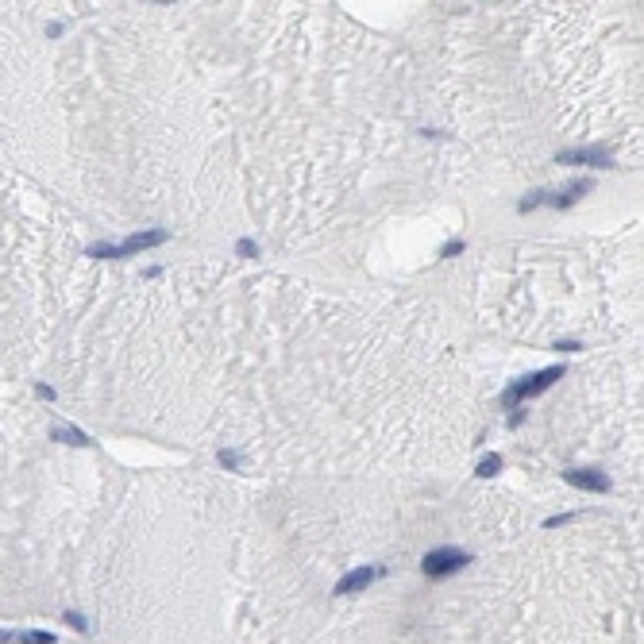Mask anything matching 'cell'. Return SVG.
<instances>
[{"label": "cell", "instance_id": "obj_12", "mask_svg": "<svg viewBox=\"0 0 644 644\" xmlns=\"http://www.w3.org/2000/svg\"><path fill=\"white\" fill-rule=\"evenodd\" d=\"M66 621L74 625V629H81V633H85V629H89V621H85V617H81V614H74V610H66Z\"/></svg>", "mask_w": 644, "mask_h": 644}, {"label": "cell", "instance_id": "obj_7", "mask_svg": "<svg viewBox=\"0 0 644 644\" xmlns=\"http://www.w3.org/2000/svg\"><path fill=\"white\" fill-rule=\"evenodd\" d=\"M590 189H594V182H590V178H583V182H575V186H567L559 197H548V205H556V208H571V205L579 201V197L590 193Z\"/></svg>", "mask_w": 644, "mask_h": 644}, {"label": "cell", "instance_id": "obj_13", "mask_svg": "<svg viewBox=\"0 0 644 644\" xmlns=\"http://www.w3.org/2000/svg\"><path fill=\"white\" fill-rule=\"evenodd\" d=\"M567 521H575V513H559V517H548L544 525H548V528H559V525H567Z\"/></svg>", "mask_w": 644, "mask_h": 644}, {"label": "cell", "instance_id": "obj_3", "mask_svg": "<svg viewBox=\"0 0 644 644\" xmlns=\"http://www.w3.org/2000/svg\"><path fill=\"white\" fill-rule=\"evenodd\" d=\"M467 564H471V556L459 552V548H432L420 567H425L429 579H444V575H451V571H459V567H467Z\"/></svg>", "mask_w": 644, "mask_h": 644}, {"label": "cell", "instance_id": "obj_8", "mask_svg": "<svg viewBox=\"0 0 644 644\" xmlns=\"http://www.w3.org/2000/svg\"><path fill=\"white\" fill-rule=\"evenodd\" d=\"M498 471H502V455H494V451H490V455L486 459H482V463H478V475H498Z\"/></svg>", "mask_w": 644, "mask_h": 644}, {"label": "cell", "instance_id": "obj_14", "mask_svg": "<svg viewBox=\"0 0 644 644\" xmlns=\"http://www.w3.org/2000/svg\"><path fill=\"white\" fill-rule=\"evenodd\" d=\"M459 251H463V239H451V244L444 247L440 255H444V259H451V255H459Z\"/></svg>", "mask_w": 644, "mask_h": 644}, {"label": "cell", "instance_id": "obj_16", "mask_svg": "<svg viewBox=\"0 0 644 644\" xmlns=\"http://www.w3.org/2000/svg\"><path fill=\"white\" fill-rule=\"evenodd\" d=\"M517 425H525V413H521V409L509 413V429H517Z\"/></svg>", "mask_w": 644, "mask_h": 644}, {"label": "cell", "instance_id": "obj_11", "mask_svg": "<svg viewBox=\"0 0 644 644\" xmlns=\"http://www.w3.org/2000/svg\"><path fill=\"white\" fill-rule=\"evenodd\" d=\"M220 467H228V471H235V467H244V455H235V451H220Z\"/></svg>", "mask_w": 644, "mask_h": 644}, {"label": "cell", "instance_id": "obj_2", "mask_svg": "<svg viewBox=\"0 0 644 644\" xmlns=\"http://www.w3.org/2000/svg\"><path fill=\"white\" fill-rule=\"evenodd\" d=\"M556 378H564V367H544V371H537V374H528V378H521V382H513L506 394H502V405H509V409H517L525 398H537V394H544L548 386Z\"/></svg>", "mask_w": 644, "mask_h": 644}, {"label": "cell", "instance_id": "obj_1", "mask_svg": "<svg viewBox=\"0 0 644 644\" xmlns=\"http://www.w3.org/2000/svg\"><path fill=\"white\" fill-rule=\"evenodd\" d=\"M167 239H170V232L155 228V232L127 235L124 244H97V247H89V255H97V259H124V255H143V251H151V247L167 244Z\"/></svg>", "mask_w": 644, "mask_h": 644}, {"label": "cell", "instance_id": "obj_4", "mask_svg": "<svg viewBox=\"0 0 644 644\" xmlns=\"http://www.w3.org/2000/svg\"><path fill=\"white\" fill-rule=\"evenodd\" d=\"M386 575V567H355V571H347V575L336 583V594H355V590H363V586H371L374 579Z\"/></svg>", "mask_w": 644, "mask_h": 644}, {"label": "cell", "instance_id": "obj_10", "mask_svg": "<svg viewBox=\"0 0 644 644\" xmlns=\"http://www.w3.org/2000/svg\"><path fill=\"white\" fill-rule=\"evenodd\" d=\"M54 436H62L66 444H93V440H89L85 432H78V429H54Z\"/></svg>", "mask_w": 644, "mask_h": 644}, {"label": "cell", "instance_id": "obj_5", "mask_svg": "<svg viewBox=\"0 0 644 644\" xmlns=\"http://www.w3.org/2000/svg\"><path fill=\"white\" fill-rule=\"evenodd\" d=\"M559 162H567V167H605L610 155H605V147H579V151H564Z\"/></svg>", "mask_w": 644, "mask_h": 644}, {"label": "cell", "instance_id": "obj_9", "mask_svg": "<svg viewBox=\"0 0 644 644\" xmlns=\"http://www.w3.org/2000/svg\"><path fill=\"white\" fill-rule=\"evenodd\" d=\"M537 205H548V193H544V189H537L533 197H525V201L517 205V213H533Z\"/></svg>", "mask_w": 644, "mask_h": 644}, {"label": "cell", "instance_id": "obj_15", "mask_svg": "<svg viewBox=\"0 0 644 644\" xmlns=\"http://www.w3.org/2000/svg\"><path fill=\"white\" fill-rule=\"evenodd\" d=\"M556 352H579V343H575V340H559Z\"/></svg>", "mask_w": 644, "mask_h": 644}, {"label": "cell", "instance_id": "obj_17", "mask_svg": "<svg viewBox=\"0 0 644 644\" xmlns=\"http://www.w3.org/2000/svg\"><path fill=\"white\" fill-rule=\"evenodd\" d=\"M235 247H239V255H255V244H251V239H239Z\"/></svg>", "mask_w": 644, "mask_h": 644}, {"label": "cell", "instance_id": "obj_6", "mask_svg": "<svg viewBox=\"0 0 644 644\" xmlns=\"http://www.w3.org/2000/svg\"><path fill=\"white\" fill-rule=\"evenodd\" d=\"M567 482L571 486H579V490H594V494H605L610 490V478L602 475V471H567Z\"/></svg>", "mask_w": 644, "mask_h": 644}]
</instances>
